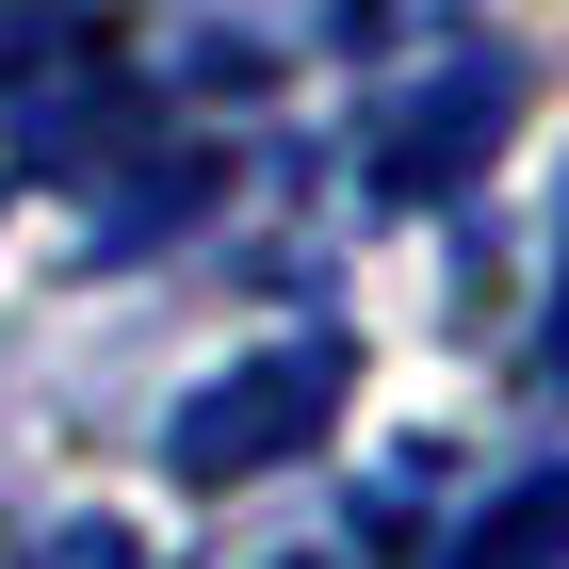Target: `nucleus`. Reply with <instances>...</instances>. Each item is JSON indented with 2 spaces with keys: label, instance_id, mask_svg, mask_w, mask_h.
Instances as JSON below:
<instances>
[{
  "label": "nucleus",
  "instance_id": "nucleus-1",
  "mask_svg": "<svg viewBox=\"0 0 569 569\" xmlns=\"http://www.w3.org/2000/svg\"><path fill=\"white\" fill-rule=\"evenodd\" d=\"M358 358L326 342V326H277V342H244L228 375H196L163 423V472L179 488H244V472H293V456H326V423H342Z\"/></svg>",
  "mask_w": 569,
  "mask_h": 569
},
{
  "label": "nucleus",
  "instance_id": "nucleus-3",
  "mask_svg": "<svg viewBox=\"0 0 569 569\" xmlns=\"http://www.w3.org/2000/svg\"><path fill=\"white\" fill-rule=\"evenodd\" d=\"M505 114H521V66H505V49H472V33H439V49H407L391 82H375L358 163H375V196H391V212H423V196H456V179L505 147Z\"/></svg>",
  "mask_w": 569,
  "mask_h": 569
},
{
  "label": "nucleus",
  "instance_id": "nucleus-6",
  "mask_svg": "<svg viewBox=\"0 0 569 569\" xmlns=\"http://www.w3.org/2000/svg\"><path fill=\"white\" fill-rule=\"evenodd\" d=\"M277 569H391L375 537H309V553H277Z\"/></svg>",
  "mask_w": 569,
  "mask_h": 569
},
{
  "label": "nucleus",
  "instance_id": "nucleus-8",
  "mask_svg": "<svg viewBox=\"0 0 569 569\" xmlns=\"http://www.w3.org/2000/svg\"><path fill=\"white\" fill-rule=\"evenodd\" d=\"M0 569H17V537H0Z\"/></svg>",
  "mask_w": 569,
  "mask_h": 569
},
{
  "label": "nucleus",
  "instance_id": "nucleus-2",
  "mask_svg": "<svg viewBox=\"0 0 569 569\" xmlns=\"http://www.w3.org/2000/svg\"><path fill=\"white\" fill-rule=\"evenodd\" d=\"M0 131H17V163H49V179H114L147 147V82L114 66V33H98L82 0H49V17L0 33Z\"/></svg>",
  "mask_w": 569,
  "mask_h": 569
},
{
  "label": "nucleus",
  "instance_id": "nucleus-7",
  "mask_svg": "<svg viewBox=\"0 0 569 569\" xmlns=\"http://www.w3.org/2000/svg\"><path fill=\"white\" fill-rule=\"evenodd\" d=\"M553 391H569V293H553Z\"/></svg>",
  "mask_w": 569,
  "mask_h": 569
},
{
  "label": "nucleus",
  "instance_id": "nucleus-4",
  "mask_svg": "<svg viewBox=\"0 0 569 569\" xmlns=\"http://www.w3.org/2000/svg\"><path fill=\"white\" fill-rule=\"evenodd\" d=\"M553 553H569V472H537V488H505L439 569H553Z\"/></svg>",
  "mask_w": 569,
  "mask_h": 569
},
{
  "label": "nucleus",
  "instance_id": "nucleus-5",
  "mask_svg": "<svg viewBox=\"0 0 569 569\" xmlns=\"http://www.w3.org/2000/svg\"><path fill=\"white\" fill-rule=\"evenodd\" d=\"M17 569H147V537L131 521H66L49 553H17Z\"/></svg>",
  "mask_w": 569,
  "mask_h": 569
}]
</instances>
